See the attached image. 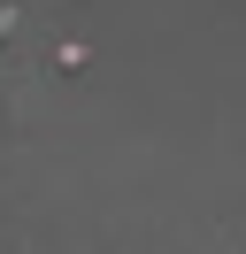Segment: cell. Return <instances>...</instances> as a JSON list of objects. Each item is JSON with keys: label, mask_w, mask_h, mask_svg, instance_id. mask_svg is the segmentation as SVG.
<instances>
[{"label": "cell", "mask_w": 246, "mask_h": 254, "mask_svg": "<svg viewBox=\"0 0 246 254\" xmlns=\"http://www.w3.org/2000/svg\"><path fill=\"white\" fill-rule=\"evenodd\" d=\"M0 31H8V0H0Z\"/></svg>", "instance_id": "obj_1"}]
</instances>
